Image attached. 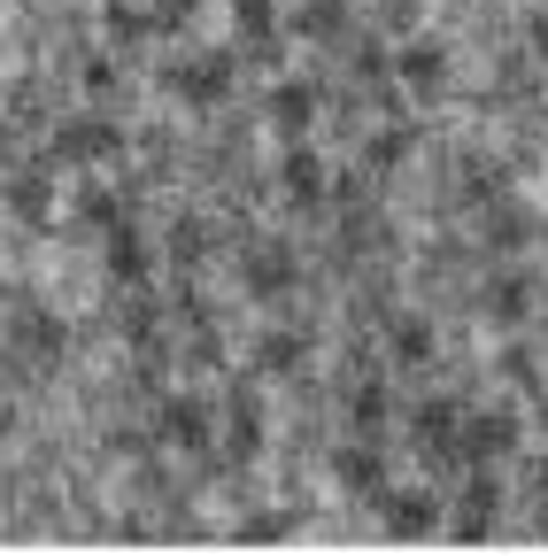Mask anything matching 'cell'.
<instances>
[{"instance_id": "cell-12", "label": "cell", "mask_w": 548, "mask_h": 556, "mask_svg": "<svg viewBox=\"0 0 548 556\" xmlns=\"http://www.w3.org/2000/svg\"><path fill=\"white\" fill-rule=\"evenodd\" d=\"M394 93H402V101H441V93H448V54H441V39H418V31H409V39L394 47Z\"/></svg>"}, {"instance_id": "cell-6", "label": "cell", "mask_w": 548, "mask_h": 556, "mask_svg": "<svg viewBox=\"0 0 548 556\" xmlns=\"http://www.w3.org/2000/svg\"><path fill=\"white\" fill-rule=\"evenodd\" d=\"M518 448H525V426H518V409H510V402L463 409V464H487V471H502Z\"/></svg>"}, {"instance_id": "cell-11", "label": "cell", "mask_w": 548, "mask_h": 556, "mask_svg": "<svg viewBox=\"0 0 548 556\" xmlns=\"http://www.w3.org/2000/svg\"><path fill=\"white\" fill-rule=\"evenodd\" d=\"M479 309H487V325L518 332V325L540 309V294H533V270H525L518 255H502V263L487 270V287H479Z\"/></svg>"}, {"instance_id": "cell-5", "label": "cell", "mask_w": 548, "mask_h": 556, "mask_svg": "<svg viewBox=\"0 0 548 556\" xmlns=\"http://www.w3.org/2000/svg\"><path fill=\"white\" fill-rule=\"evenodd\" d=\"M317 116H324V70H302V78L279 70V78H270V101H263V124L279 139H309Z\"/></svg>"}, {"instance_id": "cell-13", "label": "cell", "mask_w": 548, "mask_h": 556, "mask_svg": "<svg viewBox=\"0 0 548 556\" xmlns=\"http://www.w3.org/2000/svg\"><path fill=\"white\" fill-rule=\"evenodd\" d=\"M340 433H364V441H386L394 433V387L379 371H348V394H340Z\"/></svg>"}, {"instance_id": "cell-10", "label": "cell", "mask_w": 548, "mask_h": 556, "mask_svg": "<svg viewBox=\"0 0 548 556\" xmlns=\"http://www.w3.org/2000/svg\"><path fill=\"white\" fill-rule=\"evenodd\" d=\"M364 24H356V0H294L286 9V39L317 47V54H340Z\"/></svg>"}, {"instance_id": "cell-4", "label": "cell", "mask_w": 548, "mask_h": 556, "mask_svg": "<svg viewBox=\"0 0 548 556\" xmlns=\"http://www.w3.org/2000/svg\"><path fill=\"white\" fill-rule=\"evenodd\" d=\"M163 86L186 101V109H225L232 86H240V54L232 47H201V54H178L163 70Z\"/></svg>"}, {"instance_id": "cell-20", "label": "cell", "mask_w": 548, "mask_h": 556, "mask_svg": "<svg viewBox=\"0 0 548 556\" xmlns=\"http://www.w3.org/2000/svg\"><path fill=\"white\" fill-rule=\"evenodd\" d=\"M302 364H309V340L302 332H263L255 340V371L263 379H302Z\"/></svg>"}, {"instance_id": "cell-15", "label": "cell", "mask_w": 548, "mask_h": 556, "mask_svg": "<svg viewBox=\"0 0 548 556\" xmlns=\"http://www.w3.org/2000/svg\"><path fill=\"white\" fill-rule=\"evenodd\" d=\"M155 433L170 441V448H186V456H201L217 441V409L201 402V394H170L163 409H155Z\"/></svg>"}, {"instance_id": "cell-7", "label": "cell", "mask_w": 548, "mask_h": 556, "mask_svg": "<svg viewBox=\"0 0 548 556\" xmlns=\"http://www.w3.org/2000/svg\"><path fill=\"white\" fill-rule=\"evenodd\" d=\"M240 287H247L255 302H286V294L302 287V255H294L286 240H270V232L247 240V248H240Z\"/></svg>"}, {"instance_id": "cell-18", "label": "cell", "mask_w": 548, "mask_h": 556, "mask_svg": "<svg viewBox=\"0 0 548 556\" xmlns=\"http://www.w3.org/2000/svg\"><path fill=\"white\" fill-rule=\"evenodd\" d=\"M533 240V208H518V201H487L479 208V248L487 255H518Z\"/></svg>"}, {"instance_id": "cell-23", "label": "cell", "mask_w": 548, "mask_h": 556, "mask_svg": "<svg viewBox=\"0 0 548 556\" xmlns=\"http://www.w3.org/2000/svg\"><path fill=\"white\" fill-rule=\"evenodd\" d=\"M540 340H548V325H540Z\"/></svg>"}, {"instance_id": "cell-2", "label": "cell", "mask_w": 548, "mask_h": 556, "mask_svg": "<svg viewBox=\"0 0 548 556\" xmlns=\"http://www.w3.org/2000/svg\"><path fill=\"white\" fill-rule=\"evenodd\" d=\"M371 510H379V533L386 541H433V533H448V495H441L433 479H394Z\"/></svg>"}, {"instance_id": "cell-14", "label": "cell", "mask_w": 548, "mask_h": 556, "mask_svg": "<svg viewBox=\"0 0 548 556\" xmlns=\"http://www.w3.org/2000/svg\"><path fill=\"white\" fill-rule=\"evenodd\" d=\"M263 402H255V387H232L225 402H217V441H225V456L232 464H255L263 456Z\"/></svg>"}, {"instance_id": "cell-3", "label": "cell", "mask_w": 548, "mask_h": 556, "mask_svg": "<svg viewBox=\"0 0 548 556\" xmlns=\"http://www.w3.org/2000/svg\"><path fill=\"white\" fill-rule=\"evenodd\" d=\"M232 54H240V70H263V78L286 70V16H279V0H232Z\"/></svg>"}, {"instance_id": "cell-8", "label": "cell", "mask_w": 548, "mask_h": 556, "mask_svg": "<svg viewBox=\"0 0 548 556\" xmlns=\"http://www.w3.org/2000/svg\"><path fill=\"white\" fill-rule=\"evenodd\" d=\"M332 486H340V495H356V503H379L386 486H394L386 441H364V433H348V441L332 448Z\"/></svg>"}, {"instance_id": "cell-22", "label": "cell", "mask_w": 548, "mask_h": 556, "mask_svg": "<svg viewBox=\"0 0 548 556\" xmlns=\"http://www.w3.org/2000/svg\"><path fill=\"white\" fill-rule=\"evenodd\" d=\"M525 31H533V54H540V62H548V9H540V16H533V24H525Z\"/></svg>"}, {"instance_id": "cell-21", "label": "cell", "mask_w": 548, "mask_h": 556, "mask_svg": "<svg viewBox=\"0 0 548 556\" xmlns=\"http://www.w3.org/2000/svg\"><path fill=\"white\" fill-rule=\"evenodd\" d=\"M209 248H217V240L201 232V217H178V225H170V263H201Z\"/></svg>"}, {"instance_id": "cell-9", "label": "cell", "mask_w": 548, "mask_h": 556, "mask_svg": "<svg viewBox=\"0 0 548 556\" xmlns=\"http://www.w3.org/2000/svg\"><path fill=\"white\" fill-rule=\"evenodd\" d=\"M502 518V479L487 464H463V486H456V503H448V533L456 541H487Z\"/></svg>"}, {"instance_id": "cell-1", "label": "cell", "mask_w": 548, "mask_h": 556, "mask_svg": "<svg viewBox=\"0 0 548 556\" xmlns=\"http://www.w3.org/2000/svg\"><path fill=\"white\" fill-rule=\"evenodd\" d=\"M402 433H409V456L433 464V471H463V402L448 394H425L402 409Z\"/></svg>"}, {"instance_id": "cell-19", "label": "cell", "mask_w": 548, "mask_h": 556, "mask_svg": "<svg viewBox=\"0 0 548 556\" xmlns=\"http://www.w3.org/2000/svg\"><path fill=\"white\" fill-rule=\"evenodd\" d=\"M433 356H441L433 325H425V317H394V332H386V364H394V371H433Z\"/></svg>"}, {"instance_id": "cell-17", "label": "cell", "mask_w": 548, "mask_h": 556, "mask_svg": "<svg viewBox=\"0 0 548 556\" xmlns=\"http://www.w3.org/2000/svg\"><path fill=\"white\" fill-rule=\"evenodd\" d=\"M54 155L62 163H109V155H124V131H116V116H71L54 131Z\"/></svg>"}, {"instance_id": "cell-16", "label": "cell", "mask_w": 548, "mask_h": 556, "mask_svg": "<svg viewBox=\"0 0 548 556\" xmlns=\"http://www.w3.org/2000/svg\"><path fill=\"white\" fill-rule=\"evenodd\" d=\"M279 193H286L294 208H324L332 178H324V155L309 148V139H286V148H279Z\"/></svg>"}]
</instances>
